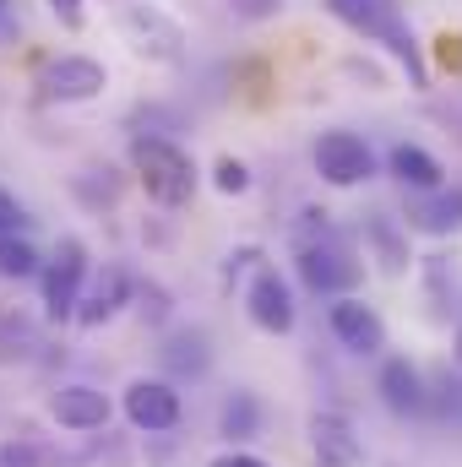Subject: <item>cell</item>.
Segmentation results:
<instances>
[{
	"label": "cell",
	"mask_w": 462,
	"mask_h": 467,
	"mask_svg": "<svg viewBox=\"0 0 462 467\" xmlns=\"http://www.w3.org/2000/svg\"><path fill=\"white\" fill-rule=\"evenodd\" d=\"M49 5V16L66 27V33H82L88 27V0H44Z\"/></svg>",
	"instance_id": "d4e9b609"
},
{
	"label": "cell",
	"mask_w": 462,
	"mask_h": 467,
	"mask_svg": "<svg viewBox=\"0 0 462 467\" xmlns=\"http://www.w3.org/2000/svg\"><path fill=\"white\" fill-rule=\"evenodd\" d=\"M110 413H115V408H110V397H104L99 386L71 380V386L49 391V419H55L60 430H71V435H93V430H104Z\"/></svg>",
	"instance_id": "4fadbf2b"
},
{
	"label": "cell",
	"mask_w": 462,
	"mask_h": 467,
	"mask_svg": "<svg viewBox=\"0 0 462 467\" xmlns=\"http://www.w3.org/2000/svg\"><path fill=\"white\" fill-rule=\"evenodd\" d=\"M0 467H55V457L33 435H11V441H0Z\"/></svg>",
	"instance_id": "44dd1931"
},
{
	"label": "cell",
	"mask_w": 462,
	"mask_h": 467,
	"mask_svg": "<svg viewBox=\"0 0 462 467\" xmlns=\"http://www.w3.org/2000/svg\"><path fill=\"white\" fill-rule=\"evenodd\" d=\"M22 38V16H16V0H0V49Z\"/></svg>",
	"instance_id": "4316f807"
},
{
	"label": "cell",
	"mask_w": 462,
	"mask_h": 467,
	"mask_svg": "<svg viewBox=\"0 0 462 467\" xmlns=\"http://www.w3.org/2000/svg\"><path fill=\"white\" fill-rule=\"evenodd\" d=\"M375 391H381L386 413H397V419H419V413H430V380H425V369H419L414 358H403V353L381 364Z\"/></svg>",
	"instance_id": "7c38bea8"
},
{
	"label": "cell",
	"mask_w": 462,
	"mask_h": 467,
	"mask_svg": "<svg viewBox=\"0 0 462 467\" xmlns=\"http://www.w3.org/2000/svg\"><path fill=\"white\" fill-rule=\"evenodd\" d=\"M386 174H392L403 191H441V185H446L441 158H436V152H425L419 141H397V147L386 152Z\"/></svg>",
	"instance_id": "e0dca14e"
},
{
	"label": "cell",
	"mask_w": 462,
	"mask_h": 467,
	"mask_svg": "<svg viewBox=\"0 0 462 467\" xmlns=\"http://www.w3.org/2000/svg\"><path fill=\"white\" fill-rule=\"evenodd\" d=\"M88 272H93V261H88V239L66 234V239L55 244V255L44 261V272H38V288H44V310H49V321H77V305H82V294H88Z\"/></svg>",
	"instance_id": "277c9868"
},
{
	"label": "cell",
	"mask_w": 462,
	"mask_h": 467,
	"mask_svg": "<svg viewBox=\"0 0 462 467\" xmlns=\"http://www.w3.org/2000/svg\"><path fill=\"white\" fill-rule=\"evenodd\" d=\"M294 272H299V283H305L310 294H321V299H343V294L359 288V277H364V266L353 261V250H348L343 239H332V229L321 234V239H299Z\"/></svg>",
	"instance_id": "3957f363"
},
{
	"label": "cell",
	"mask_w": 462,
	"mask_h": 467,
	"mask_svg": "<svg viewBox=\"0 0 462 467\" xmlns=\"http://www.w3.org/2000/svg\"><path fill=\"white\" fill-rule=\"evenodd\" d=\"M136 310H142L152 327H163V321H169V294H163L158 283H136Z\"/></svg>",
	"instance_id": "603a6c76"
},
{
	"label": "cell",
	"mask_w": 462,
	"mask_h": 467,
	"mask_svg": "<svg viewBox=\"0 0 462 467\" xmlns=\"http://www.w3.org/2000/svg\"><path fill=\"white\" fill-rule=\"evenodd\" d=\"M22 229H27V207L0 185V234H22Z\"/></svg>",
	"instance_id": "484cf974"
},
{
	"label": "cell",
	"mask_w": 462,
	"mask_h": 467,
	"mask_svg": "<svg viewBox=\"0 0 462 467\" xmlns=\"http://www.w3.org/2000/svg\"><path fill=\"white\" fill-rule=\"evenodd\" d=\"M245 316L267 337H289L294 332L299 305H294V288H289V277L278 266H256L250 272V283H245Z\"/></svg>",
	"instance_id": "8992f818"
},
{
	"label": "cell",
	"mask_w": 462,
	"mask_h": 467,
	"mask_svg": "<svg viewBox=\"0 0 462 467\" xmlns=\"http://www.w3.org/2000/svg\"><path fill=\"white\" fill-rule=\"evenodd\" d=\"M218 435H224L229 446H245V441L261 435V402H256V391H234L229 402H224V413H218Z\"/></svg>",
	"instance_id": "d6986e66"
},
{
	"label": "cell",
	"mask_w": 462,
	"mask_h": 467,
	"mask_svg": "<svg viewBox=\"0 0 462 467\" xmlns=\"http://www.w3.org/2000/svg\"><path fill=\"white\" fill-rule=\"evenodd\" d=\"M38 272H44L38 250H33L22 234H0V277H11V283H27V277H38Z\"/></svg>",
	"instance_id": "ffe728a7"
},
{
	"label": "cell",
	"mask_w": 462,
	"mask_h": 467,
	"mask_svg": "<svg viewBox=\"0 0 462 467\" xmlns=\"http://www.w3.org/2000/svg\"><path fill=\"white\" fill-rule=\"evenodd\" d=\"M310 158H316V174L332 185V191H353V185H364V180H375V152H370V141L359 136V130H321L316 136V147H310Z\"/></svg>",
	"instance_id": "5b68a950"
},
{
	"label": "cell",
	"mask_w": 462,
	"mask_h": 467,
	"mask_svg": "<svg viewBox=\"0 0 462 467\" xmlns=\"http://www.w3.org/2000/svg\"><path fill=\"white\" fill-rule=\"evenodd\" d=\"M131 174L158 207H185L196 196V163L169 136H131Z\"/></svg>",
	"instance_id": "7a4b0ae2"
},
{
	"label": "cell",
	"mask_w": 462,
	"mask_h": 467,
	"mask_svg": "<svg viewBox=\"0 0 462 467\" xmlns=\"http://www.w3.org/2000/svg\"><path fill=\"white\" fill-rule=\"evenodd\" d=\"M207 467H272V462H261V457H250V451H239V446H229V451H218Z\"/></svg>",
	"instance_id": "83f0119b"
},
{
	"label": "cell",
	"mask_w": 462,
	"mask_h": 467,
	"mask_svg": "<svg viewBox=\"0 0 462 467\" xmlns=\"http://www.w3.org/2000/svg\"><path fill=\"white\" fill-rule=\"evenodd\" d=\"M158 364H163L169 375H180V380H196V375H207V364H213L207 332H196V327H180V332H169V337H163V348H158Z\"/></svg>",
	"instance_id": "ac0fdd59"
},
{
	"label": "cell",
	"mask_w": 462,
	"mask_h": 467,
	"mask_svg": "<svg viewBox=\"0 0 462 467\" xmlns=\"http://www.w3.org/2000/svg\"><path fill=\"white\" fill-rule=\"evenodd\" d=\"M305 435H310V467H364V441L343 408H316Z\"/></svg>",
	"instance_id": "ba28073f"
},
{
	"label": "cell",
	"mask_w": 462,
	"mask_h": 467,
	"mask_svg": "<svg viewBox=\"0 0 462 467\" xmlns=\"http://www.w3.org/2000/svg\"><path fill=\"white\" fill-rule=\"evenodd\" d=\"M403 223H408L414 234H430V239L457 234L462 229V185H441V191H408Z\"/></svg>",
	"instance_id": "5bb4252c"
},
{
	"label": "cell",
	"mask_w": 462,
	"mask_h": 467,
	"mask_svg": "<svg viewBox=\"0 0 462 467\" xmlns=\"http://www.w3.org/2000/svg\"><path fill=\"white\" fill-rule=\"evenodd\" d=\"M120 408H125L131 430H142V435H163L180 424V391H174V380H158V375H136L125 386Z\"/></svg>",
	"instance_id": "9c48e42d"
},
{
	"label": "cell",
	"mask_w": 462,
	"mask_h": 467,
	"mask_svg": "<svg viewBox=\"0 0 462 467\" xmlns=\"http://www.w3.org/2000/svg\"><path fill=\"white\" fill-rule=\"evenodd\" d=\"M408 223H397V218H386V213H375V218H364V244H370V255L381 261V272L386 277H403L408 266H414V244H408Z\"/></svg>",
	"instance_id": "2e32d148"
},
{
	"label": "cell",
	"mask_w": 462,
	"mask_h": 467,
	"mask_svg": "<svg viewBox=\"0 0 462 467\" xmlns=\"http://www.w3.org/2000/svg\"><path fill=\"white\" fill-rule=\"evenodd\" d=\"M327 16H338L348 33L381 44L403 71H408V88H430V66H425V49L414 38V22L403 11V0H321Z\"/></svg>",
	"instance_id": "6da1fadb"
},
{
	"label": "cell",
	"mask_w": 462,
	"mask_h": 467,
	"mask_svg": "<svg viewBox=\"0 0 462 467\" xmlns=\"http://www.w3.org/2000/svg\"><path fill=\"white\" fill-rule=\"evenodd\" d=\"M213 185H218L224 196H245V191H250V169H245L239 158H218V163H213Z\"/></svg>",
	"instance_id": "7402d4cb"
},
{
	"label": "cell",
	"mask_w": 462,
	"mask_h": 467,
	"mask_svg": "<svg viewBox=\"0 0 462 467\" xmlns=\"http://www.w3.org/2000/svg\"><path fill=\"white\" fill-rule=\"evenodd\" d=\"M110 88V66L93 55H55L38 71V93L49 104H93Z\"/></svg>",
	"instance_id": "52a82bcc"
},
{
	"label": "cell",
	"mask_w": 462,
	"mask_h": 467,
	"mask_svg": "<svg viewBox=\"0 0 462 467\" xmlns=\"http://www.w3.org/2000/svg\"><path fill=\"white\" fill-rule=\"evenodd\" d=\"M327 327H332V337H338L348 353H364V358H370V353L386 348V321H381V316H375V305H364L359 294L332 299Z\"/></svg>",
	"instance_id": "8fae6325"
},
{
	"label": "cell",
	"mask_w": 462,
	"mask_h": 467,
	"mask_svg": "<svg viewBox=\"0 0 462 467\" xmlns=\"http://www.w3.org/2000/svg\"><path fill=\"white\" fill-rule=\"evenodd\" d=\"M115 22H120V33L131 38V49L136 55H152V60H180V27L158 11V5H147V0H125L115 11Z\"/></svg>",
	"instance_id": "30bf717a"
},
{
	"label": "cell",
	"mask_w": 462,
	"mask_h": 467,
	"mask_svg": "<svg viewBox=\"0 0 462 467\" xmlns=\"http://www.w3.org/2000/svg\"><path fill=\"white\" fill-rule=\"evenodd\" d=\"M125 305H136V283H131V272L125 266H104V277L99 283H88V294H82V305H77V327H110Z\"/></svg>",
	"instance_id": "9a60e30c"
},
{
	"label": "cell",
	"mask_w": 462,
	"mask_h": 467,
	"mask_svg": "<svg viewBox=\"0 0 462 467\" xmlns=\"http://www.w3.org/2000/svg\"><path fill=\"white\" fill-rule=\"evenodd\" d=\"M283 5L289 0H229V16L234 22H272V16H283Z\"/></svg>",
	"instance_id": "cb8c5ba5"
}]
</instances>
